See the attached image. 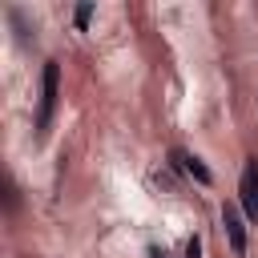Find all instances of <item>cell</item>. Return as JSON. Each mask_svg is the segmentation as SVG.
Masks as SVG:
<instances>
[{"mask_svg": "<svg viewBox=\"0 0 258 258\" xmlns=\"http://www.w3.org/2000/svg\"><path fill=\"white\" fill-rule=\"evenodd\" d=\"M56 97H60V69H56V60H48V64H44V73H40L36 137H48V125H52V113H56Z\"/></svg>", "mask_w": 258, "mask_h": 258, "instance_id": "cell-1", "label": "cell"}, {"mask_svg": "<svg viewBox=\"0 0 258 258\" xmlns=\"http://www.w3.org/2000/svg\"><path fill=\"white\" fill-rule=\"evenodd\" d=\"M222 230H226L230 250L242 258V254H246V222H242V210H238L234 202H226V206H222Z\"/></svg>", "mask_w": 258, "mask_h": 258, "instance_id": "cell-2", "label": "cell"}, {"mask_svg": "<svg viewBox=\"0 0 258 258\" xmlns=\"http://www.w3.org/2000/svg\"><path fill=\"white\" fill-rule=\"evenodd\" d=\"M238 198H242V210H246V218H250V222H258V161H254V157L242 165Z\"/></svg>", "mask_w": 258, "mask_h": 258, "instance_id": "cell-3", "label": "cell"}, {"mask_svg": "<svg viewBox=\"0 0 258 258\" xmlns=\"http://www.w3.org/2000/svg\"><path fill=\"white\" fill-rule=\"evenodd\" d=\"M169 161H173L181 173H189L198 185H210V181H214V173H210V169L202 165V157H194L189 149H169Z\"/></svg>", "mask_w": 258, "mask_h": 258, "instance_id": "cell-4", "label": "cell"}, {"mask_svg": "<svg viewBox=\"0 0 258 258\" xmlns=\"http://www.w3.org/2000/svg\"><path fill=\"white\" fill-rule=\"evenodd\" d=\"M8 20H12V28H16V40H20V44H28V24H24V12H20V8H8Z\"/></svg>", "mask_w": 258, "mask_h": 258, "instance_id": "cell-5", "label": "cell"}, {"mask_svg": "<svg viewBox=\"0 0 258 258\" xmlns=\"http://www.w3.org/2000/svg\"><path fill=\"white\" fill-rule=\"evenodd\" d=\"M89 16H93V4H77V12H73L77 28H89Z\"/></svg>", "mask_w": 258, "mask_h": 258, "instance_id": "cell-6", "label": "cell"}, {"mask_svg": "<svg viewBox=\"0 0 258 258\" xmlns=\"http://www.w3.org/2000/svg\"><path fill=\"white\" fill-rule=\"evenodd\" d=\"M185 258H202V238H198V234L185 242Z\"/></svg>", "mask_w": 258, "mask_h": 258, "instance_id": "cell-7", "label": "cell"}, {"mask_svg": "<svg viewBox=\"0 0 258 258\" xmlns=\"http://www.w3.org/2000/svg\"><path fill=\"white\" fill-rule=\"evenodd\" d=\"M149 258H165V250L161 246H149Z\"/></svg>", "mask_w": 258, "mask_h": 258, "instance_id": "cell-8", "label": "cell"}]
</instances>
